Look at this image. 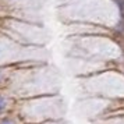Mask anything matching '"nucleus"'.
Instances as JSON below:
<instances>
[{
	"label": "nucleus",
	"instance_id": "obj_1",
	"mask_svg": "<svg viewBox=\"0 0 124 124\" xmlns=\"http://www.w3.org/2000/svg\"><path fill=\"white\" fill-rule=\"evenodd\" d=\"M4 109H6V99L3 96H0V113L3 112Z\"/></svg>",
	"mask_w": 124,
	"mask_h": 124
},
{
	"label": "nucleus",
	"instance_id": "obj_2",
	"mask_svg": "<svg viewBox=\"0 0 124 124\" xmlns=\"http://www.w3.org/2000/svg\"><path fill=\"white\" fill-rule=\"evenodd\" d=\"M0 124H14V123H13L11 120H8V118H6V120H3V121H1Z\"/></svg>",
	"mask_w": 124,
	"mask_h": 124
},
{
	"label": "nucleus",
	"instance_id": "obj_3",
	"mask_svg": "<svg viewBox=\"0 0 124 124\" xmlns=\"http://www.w3.org/2000/svg\"><path fill=\"white\" fill-rule=\"evenodd\" d=\"M0 79H1V73H0Z\"/></svg>",
	"mask_w": 124,
	"mask_h": 124
}]
</instances>
